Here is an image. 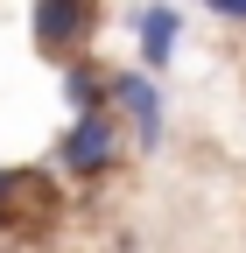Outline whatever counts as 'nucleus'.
Wrapping results in <instances>:
<instances>
[{
	"instance_id": "nucleus-1",
	"label": "nucleus",
	"mask_w": 246,
	"mask_h": 253,
	"mask_svg": "<svg viewBox=\"0 0 246 253\" xmlns=\"http://www.w3.org/2000/svg\"><path fill=\"white\" fill-rule=\"evenodd\" d=\"M106 113L120 120V134L134 126V155L162 148V84L148 71H113L106 78Z\"/></svg>"
},
{
	"instance_id": "nucleus-2",
	"label": "nucleus",
	"mask_w": 246,
	"mask_h": 253,
	"mask_svg": "<svg viewBox=\"0 0 246 253\" xmlns=\"http://www.w3.org/2000/svg\"><path fill=\"white\" fill-rule=\"evenodd\" d=\"M120 141H127V134H120L113 113H84V120L64 126V141H56V169L78 176V183H91V176H106L120 162Z\"/></svg>"
},
{
	"instance_id": "nucleus-3",
	"label": "nucleus",
	"mask_w": 246,
	"mask_h": 253,
	"mask_svg": "<svg viewBox=\"0 0 246 253\" xmlns=\"http://www.w3.org/2000/svg\"><path fill=\"white\" fill-rule=\"evenodd\" d=\"M28 28H36V49L42 56H84L91 28H99V14H91V0H28Z\"/></svg>"
},
{
	"instance_id": "nucleus-4",
	"label": "nucleus",
	"mask_w": 246,
	"mask_h": 253,
	"mask_svg": "<svg viewBox=\"0 0 246 253\" xmlns=\"http://www.w3.org/2000/svg\"><path fill=\"white\" fill-rule=\"evenodd\" d=\"M134 36H141V71L155 78L162 63L176 56V36H183V14L169 7V0H148V7L134 14Z\"/></svg>"
},
{
	"instance_id": "nucleus-5",
	"label": "nucleus",
	"mask_w": 246,
	"mask_h": 253,
	"mask_svg": "<svg viewBox=\"0 0 246 253\" xmlns=\"http://www.w3.org/2000/svg\"><path fill=\"white\" fill-rule=\"evenodd\" d=\"M106 78H113V71H99L91 56H71V63H64V106H71V120L106 113Z\"/></svg>"
},
{
	"instance_id": "nucleus-6",
	"label": "nucleus",
	"mask_w": 246,
	"mask_h": 253,
	"mask_svg": "<svg viewBox=\"0 0 246 253\" xmlns=\"http://www.w3.org/2000/svg\"><path fill=\"white\" fill-rule=\"evenodd\" d=\"M36 190V176H14V169H0V218L14 211V197H28Z\"/></svg>"
},
{
	"instance_id": "nucleus-7",
	"label": "nucleus",
	"mask_w": 246,
	"mask_h": 253,
	"mask_svg": "<svg viewBox=\"0 0 246 253\" xmlns=\"http://www.w3.org/2000/svg\"><path fill=\"white\" fill-rule=\"evenodd\" d=\"M204 7L218 14V21H246V0H204Z\"/></svg>"
}]
</instances>
